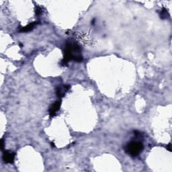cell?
I'll list each match as a JSON object with an SVG mask.
<instances>
[{
  "mask_svg": "<svg viewBox=\"0 0 172 172\" xmlns=\"http://www.w3.org/2000/svg\"><path fill=\"white\" fill-rule=\"evenodd\" d=\"M74 61L81 62L83 57L81 54V48L77 43L69 42L66 44L64 50V58L61 61V65H67L69 61Z\"/></svg>",
  "mask_w": 172,
  "mask_h": 172,
  "instance_id": "cell-1",
  "label": "cell"
},
{
  "mask_svg": "<svg viewBox=\"0 0 172 172\" xmlns=\"http://www.w3.org/2000/svg\"><path fill=\"white\" fill-rule=\"evenodd\" d=\"M143 144L139 141L130 142L126 145L125 152L132 157H136L142 153L143 150Z\"/></svg>",
  "mask_w": 172,
  "mask_h": 172,
  "instance_id": "cell-2",
  "label": "cell"
},
{
  "mask_svg": "<svg viewBox=\"0 0 172 172\" xmlns=\"http://www.w3.org/2000/svg\"><path fill=\"white\" fill-rule=\"evenodd\" d=\"M16 153L9 151H3V160L6 163H13L15 159Z\"/></svg>",
  "mask_w": 172,
  "mask_h": 172,
  "instance_id": "cell-3",
  "label": "cell"
},
{
  "mask_svg": "<svg viewBox=\"0 0 172 172\" xmlns=\"http://www.w3.org/2000/svg\"><path fill=\"white\" fill-rule=\"evenodd\" d=\"M70 85H58L56 88V95L57 97L59 98H63L66 94V93L70 89Z\"/></svg>",
  "mask_w": 172,
  "mask_h": 172,
  "instance_id": "cell-4",
  "label": "cell"
},
{
  "mask_svg": "<svg viewBox=\"0 0 172 172\" xmlns=\"http://www.w3.org/2000/svg\"><path fill=\"white\" fill-rule=\"evenodd\" d=\"M61 105V100H58L57 102H55L54 104L50 106V109H49V116L50 117H54V116L56 115L57 112L59 110L60 107Z\"/></svg>",
  "mask_w": 172,
  "mask_h": 172,
  "instance_id": "cell-5",
  "label": "cell"
},
{
  "mask_svg": "<svg viewBox=\"0 0 172 172\" xmlns=\"http://www.w3.org/2000/svg\"><path fill=\"white\" fill-rule=\"evenodd\" d=\"M39 24L38 22H34L33 23H30V24L26 26L25 27H23V28H21L19 30V32H29V31L32 30V29H34L35 28V26Z\"/></svg>",
  "mask_w": 172,
  "mask_h": 172,
  "instance_id": "cell-6",
  "label": "cell"
},
{
  "mask_svg": "<svg viewBox=\"0 0 172 172\" xmlns=\"http://www.w3.org/2000/svg\"><path fill=\"white\" fill-rule=\"evenodd\" d=\"M168 16H169V14H168L167 10L166 9L163 8L161 12V18L162 19H166L167 18Z\"/></svg>",
  "mask_w": 172,
  "mask_h": 172,
  "instance_id": "cell-7",
  "label": "cell"
},
{
  "mask_svg": "<svg viewBox=\"0 0 172 172\" xmlns=\"http://www.w3.org/2000/svg\"><path fill=\"white\" fill-rule=\"evenodd\" d=\"M36 13L37 16H39L40 13H41V9L39 8V7H36Z\"/></svg>",
  "mask_w": 172,
  "mask_h": 172,
  "instance_id": "cell-8",
  "label": "cell"
},
{
  "mask_svg": "<svg viewBox=\"0 0 172 172\" xmlns=\"http://www.w3.org/2000/svg\"><path fill=\"white\" fill-rule=\"evenodd\" d=\"M3 147H4V143H3V140L2 139V144H1V149H3Z\"/></svg>",
  "mask_w": 172,
  "mask_h": 172,
  "instance_id": "cell-9",
  "label": "cell"
},
{
  "mask_svg": "<svg viewBox=\"0 0 172 172\" xmlns=\"http://www.w3.org/2000/svg\"><path fill=\"white\" fill-rule=\"evenodd\" d=\"M167 149L169 150L170 151H171V144H169L167 145Z\"/></svg>",
  "mask_w": 172,
  "mask_h": 172,
  "instance_id": "cell-10",
  "label": "cell"
}]
</instances>
